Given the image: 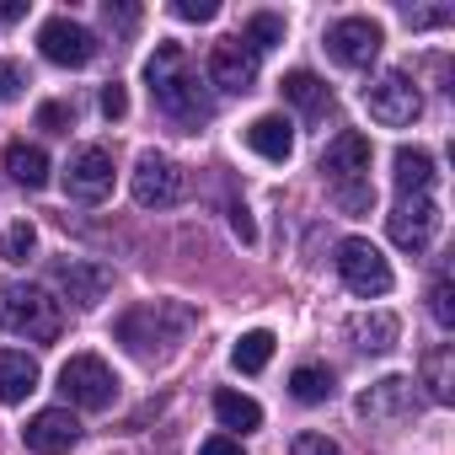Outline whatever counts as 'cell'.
Masks as SVG:
<instances>
[{"label": "cell", "instance_id": "ffe728a7", "mask_svg": "<svg viewBox=\"0 0 455 455\" xmlns=\"http://www.w3.org/2000/svg\"><path fill=\"white\" fill-rule=\"evenodd\" d=\"M279 92H284V102H295L306 118H322V113L332 108L327 81H322V76H311V70H290V76L279 81Z\"/></svg>", "mask_w": 455, "mask_h": 455}, {"label": "cell", "instance_id": "4fadbf2b", "mask_svg": "<svg viewBox=\"0 0 455 455\" xmlns=\"http://www.w3.org/2000/svg\"><path fill=\"white\" fill-rule=\"evenodd\" d=\"M22 439H28V450H33V455H65V450H76L81 423H76V412H70V407H44L38 418H28Z\"/></svg>", "mask_w": 455, "mask_h": 455}, {"label": "cell", "instance_id": "ac0fdd59", "mask_svg": "<svg viewBox=\"0 0 455 455\" xmlns=\"http://www.w3.org/2000/svg\"><path fill=\"white\" fill-rule=\"evenodd\" d=\"M396 332H402V322L391 311H359V316H348V338L364 354H391L396 348Z\"/></svg>", "mask_w": 455, "mask_h": 455}, {"label": "cell", "instance_id": "8992f818", "mask_svg": "<svg viewBox=\"0 0 455 455\" xmlns=\"http://www.w3.org/2000/svg\"><path fill=\"white\" fill-rule=\"evenodd\" d=\"M338 279L359 295V300H380L391 290V263L380 258V247H370L364 236L338 242Z\"/></svg>", "mask_w": 455, "mask_h": 455}, {"label": "cell", "instance_id": "ba28073f", "mask_svg": "<svg viewBox=\"0 0 455 455\" xmlns=\"http://www.w3.org/2000/svg\"><path fill=\"white\" fill-rule=\"evenodd\" d=\"M134 204L140 209H172L177 198H182V188H188V177H182V166L177 161H166V156H156V150H145L140 161H134Z\"/></svg>", "mask_w": 455, "mask_h": 455}, {"label": "cell", "instance_id": "d4e9b609", "mask_svg": "<svg viewBox=\"0 0 455 455\" xmlns=\"http://www.w3.org/2000/svg\"><path fill=\"white\" fill-rule=\"evenodd\" d=\"M268 359H274V332H263V327H258V332H242L236 348H231V364H236L242 375H258Z\"/></svg>", "mask_w": 455, "mask_h": 455}, {"label": "cell", "instance_id": "7402d4cb", "mask_svg": "<svg viewBox=\"0 0 455 455\" xmlns=\"http://www.w3.org/2000/svg\"><path fill=\"white\" fill-rule=\"evenodd\" d=\"M423 386H428V396L444 407V402H455V348L450 343H439V348H428L423 354Z\"/></svg>", "mask_w": 455, "mask_h": 455}, {"label": "cell", "instance_id": "7c38bea8", "mask_svg": "<svg viewBox=\"0 0 455 455\" xmlns=\"http://www.w3.org/2000/svg\"><path fill=\"white\" fill-rule=\"evenodd\" d=\"M386 225H391V242L402 252H428L434 247V231H439V209H434L428 193H418V198H402Z\"/></svg>", "mask_w": 455, "mask_h": 455}, {"label": "cell", "instance_id": "74e56055", "mask_svg": "<svg viewBox=\"0 0 455 455\" xmlns=\"http://www.w3.org/2000/svg\"><path fill=\"white\" fill-rule=\"evenodd\" d=\"M198 455H247V450H242V439H231V434H214V439L198 444Z\"/></svg>", "mask_w": 455, "mask_h": 455}, {"label": "cell", "instance_id": "2e32d148", "mask_svg": "<svg viewBox=\"0 0 455 455\" xmlns=\"http://www.w3.org/2000/svg\"><path fill=\"white\" fill-rule=\"evenodd\" d=\"M322 177L338 188V182H359L370 177V140L359 129H343L327 150H322Z\"/></svg>", "mask_w": 455, "mask_h": 455}, {"label": "cell", "instance_id": "603a6c76", "mask_svg": "<svg viewBox=\"0 0 455 455\" xmlns=\"http://www.w3.org/2000/svg\"><path fill=\"white\" fill-rule=\"evenodd\" d=\"M6 172H12L22 188H44V182H49V156H44L38 145L17 140V145H6Z\"/></svg>", "mask_w": 455, "mask_h": 455}, {"label": "cell", "instance_id": "d590c367", "mask_svg": "<svg viewBox=\"0 0 455 455\" xmlns=\"http://www.w3.org/2000/svg\"><path fill=\"white\" fill-rule=\"evenodd\" d=\"M231 231H236V242H258V225H252V209L247 204H231Z\"/></svg>", "mask_w": 455, "mask_h": 455}, {"label": "cell", "instance_id": "52a82bcc", "mask_svg": "<svg viewBox=\"0 0 455 455\" xmlns=\"http://www.w3.org/2000/svg\"><path fill=\"white\" fill-rule=\"evenodd\" d=\"M113 193V156L102 145H81L65 161V198L76 204H102Z\"/></svg>", "mask_w": 455, "mask_h": 455}, {"label": "cell", "instance_id": "5b68a950", "mask_svg": "<svg viewBox=\"0 0 455 455\" xmlns=\"http://www.w3.org/2000/svg\"><path fill=\"white\" fill-rule=\"evenodd\" d=\"M364 113H370L375 124H386V129H407V124H418L423 97H418L412 76H402V70H380V76L364 86Z\"/></svg>", "mask_w": 455, "mask_h": 455}, {"label": "cell", "instance_id": "d6986e66", "mask_svg": "<svg viewBox=\"0 0 455 455\" xmlns=\"http://www.w3.org/2000/svg\"><path fill=\"white\" fill-rule=\"evenodd\" d=\"M38 391V359L17 354V348H0V402H28Z\"/></svg>", "mask_w": 455, "mask_h": 455}, {"label": "cell", "instance_id": "3957f363", "mask_svg": "<svg viewBox=\"0 0 455 455\" xmlns=\"http://www.w3.org/2000/svg\"><path fill=\"white\" fill-rule=\"evenodd\" d=\"M0 332H17L28 343H54L65 332L60 300H49L38 284H0Z\"/></svg>", "mask_w": 455, "mask_h": 455}, {"label": "cell", "instance_id": "f1b7e54d", "mask_svg": "<svg viewBox=\"0 0 455 455\" xmlns=\"http://www.w3.org/2000/svg\"><path fill=\"white\" fill-rule=\"evenodd\" d=\"M332 204H338L343 214H370V209H375V188H370V177H359V182H338V188H332Z\"/></svg>", "mask_w": 455, "mask_h": 455}, {"label": "cell", "instance_id": "836d02e7", "mask_svg": "<svg viewBox=\"0 0 455 455\" xmlns=\"http://www.w3.org/2000/svg\"><path fill=\"white\" fill-rule=\"evenodd\" d=\"M290 455H343V450H338L327 434H300V439L290 444Z\"/></svg>", "mask_w": 455, "mask_h": 455}, {"label": "cell", "instance_id": "6da1fadb", "mask_svg": "<svg viewBox=\"0 0 455 455\" xmlns=\"http://www.w3.org/2000/svg\"><path fill=\"white\" fill-rule=\"evenodd\" d=\"M145 86H150V102L177 124V129H198L214 118V97L198 86L188 54L177 44H156V54L145 60Z\"/></svg>", "mask_w": 455, "mask_h": 455}, {"label": "cell", "instance_id": "8d00e7d4", "mask_svg": "<svg viewBox=\"0 0 455 455\" xmlns=\"http://www.w3.org/2000/svg\"><path fill=\"white\" fill-rule=\"evenodd\" d=\"M102 113H108V118H124V113H129V97H124V86H118V81H108V86H102Z\"/></svg>", "mask_w": 455, "mask_h": 455}, {"label": "cell", "instance_id": "9a60e30c", "mask_svg": "<svg viewBox=\"0 0 455 455\" xmlns=\"http://www.w3.org/2000/svg\"><path fill=\"white\" fill-rule=\"evenodd\" d=\"M412 402H418V391H412V380L407 375H386V380H375L370 391H359V418H370V423H396V418H407L412 412Z\"/></svg>", "mask_w": 455, "mask_h": 455}, {"label": "cell", "instance_id": "4316f807", "mask_svg": "<svg viewBox=\"0 0 455 455\" xmlns=\"http://www.w3.org/2000/svg\"><path fill=\"white\" fill-rule=\"evenodd\" d=\"M242 44H247L252 54H268L274 44H284V22H279V17H268V12H258V17L242 28Z\"/></svg>", "mask_w": 455, "mask_h": 455}, {"label": "cell", "instance_id": "277c9868", "mask_svg": "<svg viewBox=\"0 0 455 455\" xmlns=\"http://www.w3.org/2000/svg\"><path fill=\"white\" fill-rule=\"evenodd\" d=\"M60 391H65V402H76L86 412H102V407L118 402V375L97 354H70L60 364Z\"/></svg>", "mask_w": 455, "mask_h": 455}, {"label": "cell", "instance_id": "9c48e42d", "mask_svg": "<svg viewBox=\"0 0 455 455\" xmlns=\"http://www.w3.org/2000/svg\"><path fill=\"white\" fill-rule=\"evenodd\" d=\"M38 49H44L49 65H65V70H81V65L97 60V38L81 22H70V17H49L38 28Z\"/></svg>", "mask_w": 455, "mask_h": 455}, {"label": "cell", "instance_id": "e0dca14e", "mask_svg": "<svg viewBox=\"0 0 455 455\" xmlns=\"http://www.w3.org/2000/svg\"><path fill=\"white\" fill-rule=\"evenodd\" d=\"M247 145L263 156V161H290L295 156V124L284 113H263L247 124Z\"/></svg>", "mask_w": 455, "mask_h": 455}, {"label": "cell", "instance_id": "d6a6232c", "mask_svg": "<svg viewBox=\"0 0 455 455\" xmlns=\"http://www.w3.org/2000/svg\"><path fill=\"white\" fill-rule=\"evenodd\" d=\"M172 17H177V22H214L220 6H214V0H177Z\"/></svg>", "mask_w": 455, "mask_h": 455}, {"label": "cell", "instance_id": "f35d334b", "mask_svg": "<svg viewBox=\"0 0 455 455\" xmlns=\"http://www.w3.org/2000/svg\"><path fill=\"white\" fill-rule=\"evenodd\" d=\"M444 22H450L444 6H434V12H407V28H444Z\"/></svg>", "mask_w": 455, "mask_h": 455}, {"label": "cell", "instance_id": "44dd1931", "mask_svg": "<svg viewBox=\"0 0 455 455\" xmlns=\"http://www.w3.org/2000/svg\"><path fill=\"white\" fill-rule=\"evenodd\" d=\"M391 166H396L391 177H396L402 198H418V193H428V182H434V156H428V150H418V145H402Z\"/></svg>", "mask_w": 455, "mask_h": 455}, {"label": "cell", "instance_id": "5bb4252c", "mask_svg": "<svg viewBox=\"0 0 455 455\" xmlns=\"http://www.w3.org/2000/svg\"><path fill=\"white\" fill-rule=\"evenodd\" d=\"M209 81H214L220 92H252V81H258V54H252L242 38L214 44V49H209Z\"/></svg>", "mask_w": 455, "mask_h": 455}, {"label": "cell", "instance_id": "8fae6325", "mask_svg": "<svg viewBox=\"0 0 455 455\" xmlns=\"http://www.w3.org/2000/svg\"><path fill=\"white\" fill-rule=\"evenodd\" d=\"M380 22H370V17H343V22H332L327 28V54L338 60V65H348V70H364L375 54H380Z\"/></svg>", "mask_w": 455, "mask_h": 455}, {"label": "cell", "instance_id": "cb8c5ba5", "mask_svg": "<svg viewBox=\"0 0 455 455\" xmlns=\"http://www.w3.org/2000/svg\"><path fill=\"white\" fill-rule=\"evenodd\" d=\"M214 418H220L225 428H258V423H263V407H258L252 396H242V391H220V396H214Z\"/></svg>", "mask_w": 455, "mask_h": 455}, {"label": "cell", "instance_id": "30bf717a", "mask_svg": "<svg viewBox=\"0 0 455 455\" xmlns=\"http://www.w3.org/2000/svg\"><path fill=\"white\" fill-rule=\"evenodd\" d=\"M54 290L76 306V311H92L108 290H113V268L108 263H86V258H70V263H54L49 268Z\"/></svg>", "mask_w": 455, "mask_h": 455}, {"label": "cell", "instance_id": "f546056e", "mask_svg": "<svg viewBox=\"0 0 455 455\" xmlns=\"http://www.w3.org/2000/svg\"><path fill=\"white\" fill-rule=\"evenodd\" d=\"M428 311H434L439 327H455V290H450V279H434V290H428Z\"/></svg>", "mask_w": 455, "mask_h": 455}, {"label": "cell", "instance_id": "83f0119b", "mask_svg": "<svg viewBox=\"0 0 455 455\" xmlns=\"http://www.w3.org/2000/svg\"><path fill=\"white\" fill-rule=\"evenodd\" d=\"M33 247H38V231H33L28 220L6 225V236H0V258H6V263H28V258H33Z\"/></svg>", "mask_w": 455, "mask_h": 455}, {"label": "cell", "instance_id": "7a4b0ae2", "mask_svg": "<svg viewBox=\"0 0 455 455\" xmlns=\"http://www.w3.org/2000/svg\"><path fill=\"white\" fill-rule=\"evenodd\" d=\"M193 327V311L188 306H172V300H150V306H134L124 322H118V343L140 359H161L172 354V343H182V332Z\"/></svg>", "mask_w": 455, "mask_h": 455}, {"label": "cell", "instance_id": "484cf974", "mask_svg": "<svg viewBox=\"0 0 455 455\" xmlns=\"http://www.w3.org/2000/svg\"><path fill=\"white\" fill-rule=\"evenodd\" d=\"M290 396L306 402V407L327 402V396H332V370H322V364H300V370L290 375Z\"/></svg>", "mask_w": 455, "mask_h": 455}, {"label": "cell", "instance_id": "1f68e13d", "mask_svg": "<svg viewBox=\"0 0 455 455\" xmlns=\"http://www.w3.org/2000/svg\"><path fill=\"white\" fill-rule=\"evenodd\" d=\"M102 22L118 28V33H134V28H140V6H118V0H102Z\"/></svg>", "mask_w": 455, "mask_h": 455}, {"label": "cell", "instance_id": "e575fe53", "mask_svg": "<svg viewBox=\"0 0 455 455\" xmlns=\"http://www.w3.org/2000/svg\"><path fill=\"white\" fill-rule=\"evenodd\" d=\"M22 86H28V81H22V70H17L12 60H0V102H17V97H22Z\"/></svg>", "mask_w": 455, "mask_h": 455}, {"label": "cell", "instance_id": "4dcf8cb0", "mask_svg": "<svg viewBox=\"0 0 455 455\" xmlns=\"http://www.w3.org/2000/svg\"><path fill=\"white\" fill-rule=\"evenodd\" d=\"M70 124H76V108H65V102H44V108H38V129L70 134Z\"/></svg>", "mask_w": 455, "mask_h": 455}]
</instances>
